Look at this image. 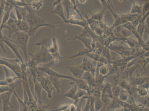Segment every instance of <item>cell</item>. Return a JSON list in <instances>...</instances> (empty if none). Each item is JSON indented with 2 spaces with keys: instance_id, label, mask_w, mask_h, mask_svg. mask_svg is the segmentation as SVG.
I'll return each instance as SVG.
<instances>
[{
  "instance_id": "7a4b0ae2",
  "label": "cell",
  "mask_w": 149,
  "mask_h": 111,
  "mask_svg": "<svg viewBox=\"0 0 149 111\" xmlns=\"http://www.w3.org/2000/svg\"><path fill=\"white\" fill-rule=\"evenodd\" d=\"M47 43V40L44 39L42 41L36 43V45L38 47L37 52L34 54L28 53L31 57V60L37 65L40 63L45 64L53 60L52 56L49 52Z\"/></svg>"
},
{
  "instance_id": "4316f807",
  "label": "cell",
  "mask_w": 149,
  "mask_h": 111,
  "mask_svg": "<svg viewBox=\"0 0 149 111\" xmlns=\"http://www.w3.org/2000/svg\"><path fill=\"white\" fill-rule=\"evenodd\" d=\"M136 90L139 96L144 97L148 96V89L144 88L139 86L136 87Z\"/></svg>"
},
{
  "instance_id": "30bf717a",
  "label": "cell",
  "mask_w": 149,
  "mask_h": 111,
  "mask_svg": "<svg viewBox=\"0 0 149 111\" xmlns=\"http://www.w3.org/2000/svg\"><path fill=\"white\" fill-rule=\"evenodd\" d=\"M2 40H3L4 43H6L7 45L10 47L11 50L13 51L15 55H16L17 59H18L22 63H24L25 62H24L21 55H20L19 51V48L17 45L11 40L10 39H9L8 37H5V36H3Z\"/></svg>"
},
{
  "instance_id": "484cf974",
  "label": "cell",
  "mask_w": 149,
  "mask_h": 111,
  "mask_svg": "<svg viewBox=\"0 0 149 111\" xmlns=\"http://www.w3.org/2000/svg\"><path fill=\"white\" fill-rule=\"evenodd\" d=\"M110 51V50L108 48V47H105L104 46L101 55L102 56L105 58L108 61L109 63V65L113 60V58L111 55Z\"/></svg>"
},
{
  "instance_id": "f546056e",
  "label": "cell",
  "mask_w": 149,
  "mask_h": 111,
  "mask_svg": "<svg viewBox=\"0 0 149 111\" xmlns=\"http://www.w3.org/2000/svg\"><path fill=\"white\" fill-rule=\"evenodd\" d=\"M91 52H94V50L88 49L87 48L83 49L78 51V53L70 57L69 59H72V58L82 56H85L88 53Z\"/></svg>"
},
{
  "instance_id": "8992f818",
  "label": "cell",
  "mask_w": 149,
  "mask_h": 111,
  "mask_svg": "<svg viewBox=\"0 0 149 111\" xmlns=\"http://www.w3.org/2000/svg\"><path fill=\"white\" fill-rule=\"evenodd\" d=\"M52 44L48 46L49 52L52 56L53 60L55 64L59 63L63 60L64 57L61 56L59 52V44L56 38L55 37L52 38Z\"/></svg>"
},
{
  "instance_id": "60d3db41",
  "label": "cell",
  "mask_w": 149,
  "mask_h": 111,
  "mask_svg": "<svg viewBox=\"0 0 149 111\" xmlns=\"http://www.w3.org/2000/svg\"><path fill=\"white\" fill-rule=\"evenodd\" d=\"M0 103H1V94H0Z\"/></svg>"
},
{
  "instance_id": "d6986e66",
  "label": "cell",
  "mask_w": 149,
  "mask_h": 111,
  "mask_svg": "<svg viewBox=\"0 0 149 111\" xmlns=\"http://www.w3.org/2000/svg\"><path fill=\"white\" fill-rule=\"evenodd\" d=\"M16 24L18 27L19 31L21 32H25L29 34L30 30V27L26 21L24 20L18 21L15 20Z\"/></svg>"
},
{
  "instance_id": "3957f363",
  "label": "cell",
  "mask_w": 149,
  "mask_h": 111,
  "mask_svg": "<svg viewBox=\"0 0 149 111\" xmlns=\"http://www.w3.org/2000/svg\"><path fill=\"white\" fill-rule=\"evenodd\" d=\"M15 33L17 35L16 40H12L11 39L10 40L17 45L19 48L22 50L25 57V62H27L29 59L27 49L30 36L28 33L20 31H17Z\"/></svg>"
},
{
  "instance_id": "7bdbcfd3",
  "label": "cell",
  "mask_w": 149,
  "mask_h": 111,
  "mask_svg": "<svg viewBox=\"0 0 149 111\" xmlns=\"http://www.w3.org/2000/svg\"></svg>"
},
{
  "instance_id": "74e56055",
  "label": "cell",
  "mask_w": 149,
  "mask_h": 111,
  "mask_svg": "<svg viewBox=\"0 0 149 111\" xmlns=\"http://www.w3.org/2000/svg\"><path fill=\"white\" fill-rule=\"evenodd\" d=\"M86 104L82 111H90L91 108V101L90 96L87 97L86 98Z\"/></svg>"
},
{
  "instance_id": "6da1fadb",
  "label": "cell",
  "mask_w": 149,
  "mask_h": 111,
  "mask_svg": "<svg viewBox=\"0 0 149 111\" xmlns=\"http://www.w3.org/2000/svg\"><path fill=\"white\" fill-rule=\"evenodd\" d=\"M26 21L30 27L29 35L30 37L34 36L38 30L42 27L55 28L58 27L61 22L48 24L45 19L40 17L35 13L29 6H26Z\"/></svg>"
},
{
  "instance_id": "836d02e7",
  "label": "cell",
  "mask_w": 149,
  "mask_h": 111,
  "mask_svg": "<svg viewBox=\"0 0 149 111\" xmlns=\"http://www.w3.org/2000/svg\"><path fill=\"white\" fill-rule=\"evenodd\" d=\"M146 25L144 23H139V25L136 27V31L141 37L143 38V33H144Z\"/></svg>"
},
{
  "instance_id": "e575fe53",
  "label": "cell",
  "mask_w": 149,
  "mask_h": 111,
  "mask_svg": "<svg viewBox=\"0 0 149 111\" xmlns=\"http://www.w3.org/2000/svg\"><path fill=\"white\" fill-rule=\"evenodd\" d=\"M122 88L118 85L112 87V91L113 96L118 98Z\"/></svg>"
},
{
  "instance_id": "d590c367",
  "label": "cell",
  "mask_w": 149,
  "mask_h": 111,
  "mask_svg": "<svg viewBox=\"0 0 149 111\" xmlns=\"http://www.w3.org/2000/svg\"><path fill=\"white\" fill-rule=\"evenodd\" d=\"M121 26L123 28L128 30V31H130L132 33L134 31L136 30V27L134 26L132 24H131V23L130 22H127L125 23Z\"/></svg>"
},
{
  "instance_id": "cb8c5ba5",
  "label": "cell",
  "mask_w": 149,
  "mask_h": 111,
  "mask_svg": "<svg viewBox=\"0 0 149 111\" xmlns=\"http://www.w3.org/2000/svg\"><path fill=\"white\" fill-rule=\"evenodd\" d=\"M47 76L52 85H53L56 92L58 93L60 92V88L62 86L60 78L48 75H47Z\"/></svg>"
},
{
  "instance_id": "ffe728a7",
  "label": "cell",
  "mask_w": 149,
  "mask_h": 111,
  "mask_svg": "<svg viewBox=\"0 0 149 111\" xmlns=\"http://www.w3.org/2000/svg\"><path fill=\"white\" fill-rule=\"evenodd\" d=\"M120 40L127 43L129 47L131 49L135 48L139 45V43L137 41L136 39L133 37V36H131L130 37L127 38H124L120 39Z\"/></svg>"
},
{
  "instance_id": "f1b7e54d",
  "label": "cell",
  "mask_w": 149,
  "mask_h": 111,
  "mask_svg": "<svg viewBox=\"0 0 149 111\" xmlns=\"http://www.w3.org/2000/svg\"><path fill=\"white\" fill-rule=\"evenodd\" d=\"M88 95H89L87 92L86 91L78 89L74 100V102H78L80 99Z\"/></svg>"
},
{
  "instance_id": "83f0119b",
  "label": "cell",
  "mask_w": 149,
  "mask_h": 111,
  "mask_svg": "<svg viewBox=\"0 0 149 111\" xmlns=\"http://www.w3.org/2000/svg\"><path fill=\"white\" fill-rule=\"evenodd\" d=\"M129 96V93H128V92L122 89L118 98L123 102H127Z\"/></svg>"
},
{
  "instance_id": "ac0fdd59",
  "label": "cell",
  "mask_w": 149,
  "mask_h": 111,
  "mask_svg": "<svg viewBox=\"0 0 149 111\" xmlns=\"http://www.w3.org/2000/svg\"><path fill=\"white\" fill-rule=\"evenodd\" d=\"M76 39H79V40L82 42L84 44L86 48L89 49H93L91 46L92 40H93L92 38L85 37V36H76L75 37L72 38H69L68 40H72Z\"/></svg>"
},
{
  "instance_id": "9a60e30c",
  "label": "cell",
  "mask_w": 149,
  "mask_h": 111,
  "mask_svg": "<svg viewBox=\"0 0 149 111\" xmlns=\"http://www.w3.org/2000/svg\"><path fill=\"white\" fill-rule=\"evenodd\" d=\"M91 60L95 61L97 62H100L103 64L108 65L109 63L105 58L101 56L97 55L93 52L88 53L85 55Z\"/></svg>"
},
{
  "instance_id": "d4e9b609",
  "label": "cell",
  "mask_w": 149,
  "mask_h": 111,
  "mask_svg": "<svg viewBox=\"0 0 149 111\" xmlns=\"http://www.w3.org/2000/svg\"><path fill=\"white\" fill-rule=\"evenodd\" d=\"M130 1L132 4L130 13L133 14L141 15L142 11V6L133 1L130 0Z\"/></svg>"
},
{
  "instance_id": "f35d334b",
  "label": "cell",
  "mask_w": 149,
  "mask_h": 111,
  "mask_svg": "<svg viewBox=\"0 0 149 111\" xmlns=\"http://www.w3.org/2000/svg\"><path fill=\"white\" fill-rule=\"evenodd\" d=\"M13 94H14L15 96H16V97H17V101H18L19 104V111H24V109H23V105H24V101L22 100L21 99H20L19 96L17 95L15 90L13 91Z\"/></svg>"
},
{
  "instance_id": "ab89813d",
  "label": "cell",
  "mask_w": 149,
  "mask_h": 111,
  "mask_svg": "<svg viewBox=\"0 0 149 111\" xmlns=\"http://www.w3.org/2000/svg\"><path fill=\"white\" fill-rule=\"evenodd\" d=\"M79 2L80 3L81 5H83V4L85 3L86 2V1H79Z\"/></svg>"
},
{
  "instance_id": "2e32d148",
  "label": "cell",
  "mask_w": 149,
  "mask_h": 111,
  "mask_svg": "<svg viewBox=\"0 0 149 111\" xmlns=\"http://www.w3.org/2000/svg\"><path fill=\"white\" fill-rule=\"evenodd\" d=\"M102 96L107 97L112 99L114 97L112 93V85L109 82L104 84L103 89L101 92V97Z\"/></svg>"
},
{
  "instance_id": "603a6c76",
  "label": "cell",
  "mask_w": 149,
  "mask_h": 111,
  "mask_svg": "<svg viewBox=\"0 0 149 111\" xmlns=\"http://www.w3.org/2000/svg\"><path fill=\"white\" fill-rule=\"evenodd\" d=\"M66 24H69L71 25H77L83 28H85L88 26L87 21L85 19H68Z\"/></svg>"
},
{
  "instance_id": "d6a6232c",
  "label": "cell",
  "mask_w": 149,
  "mask_h": 111,
  "mask_svg": "<svg viewBox=\"0 0 149 111\" xmlns=\"http://www.w3.org/2000/svg\"><path fill=\"white\" fill-rule=\"evenodd\" d=\"M29 5H31L35 10H39L43 6L42 1H32Z\"/></svg>"
},
{
  "instance_id": "1f68e13d",
  "label": "cell",
  "mask_w": 149,
  "mask_h": 111,
  "mask_svg": "<svg viewBox=\"0 0 149 111\" xmlns=\"http://www.w3.org/2000/svg\"><path fill=\"white\" fill-rule=\"evenodd\" d=\"M109 67L108 65L104 64L100 67L99 70V74L106 77L109 73Z\"/></svg>"
},
{
  "instance_id": "4dcf8cb0",
  "label": "cell",
  "mask_w": 149,
  "mask_h": 111,
  "mask_svg": "<svg viewBox=\"0 0 149 111\" xmlns=\"http://www.w3.org/2000/svg\"><path fill=\"white\" fill-rule=\"evenodd\" d=\"M104 108L101 98H95L94 102V111H100Z\"/></svg>"
},
{
  "instance_id": "ba28073f",
  "label": "cell",
  "mask_w": 149,
  "mask_h": 111,
  "mask_svg": "<svg viewBox=\"0 0 149 111\" xmlns=\"http://www.w3.org/2000/svg\"><path fill=\"white\" fill-rule=\"evenodd\" d=\"M13 94V92L9 91L1 94V104H2V111H8L9 110L10 107L13 109L14 108V107L10 103V98Z\"/></svg>"
},
{
  "instance_id": "e0dca14e",
  "label": "cell",
  "mask_w": 149,
  "mask_h": 111,
  "mask_svg": "<svg viewBox=\"0 0 149 111\" xmlns=\"http://www.w3.org/2000/svg\"><path fill=\"white\" fill-rule=\"evenodd\" d=\"M71 84H76L78 88L87 92L89 96L91 95V93L89 86L86 82L82 79H77L75 82L71 83Z\"/></svg>"
},
{
  "instance_id": "7402d4cb",
  "label": "cell",
  "mask_w": 149,
  "mask_h": 111,
  "mask_svg": "<svg viewBox=\"0 0 149 111\" xmlns=\"http://www.w3.org/2000/svg\"><path fill=\"white\" fill-rule=\"evenodd\" d=\"M78 89V87L77 85L74 84L71 88H70V90L63 94V96L74 101Z\"/></svg>"
},
{
  "instance_id": "277c9868",
  "label": "cell",
  "mask_w": 149,
  "mask_h": 111,
  "mask_svg": "<svg viewBox=\"0 0 149 111\" xmlns=\"http://www.w3.org/2000/svg\"><path fill=\"white\" fill-rule=\"evenodd\" d=\"M51 66L49 63H45L43 65L40 66H38V68L39 70L42 71L43 72L45 73L47 75L49 76L56 77L59 78H64L70 80L72 81L73 82H75L77 80V78L73 77L72 76L65 75V74H60L57 72L55 70L50 68Z\"/></svg>"
},
{
  "instance_id": "8d00e7d4",
  "label": "cell",
  "mask_w": 149,
  "mask_h": 111,
  "mask_svg": "<svg viewBox=\"0 0 149 111\" xmlns=\"http://www.w3.org/2000/svg\"><path fill=\"white\" fill-rule=\"evenodd\" d=\"M149 1H146L142 6V9L141 15H144L148 12L149 11Z\"/></svg>"
},
{
  "instance_id": "44dd1931",
  "label": "cell",
  "mask_w": 149,
  "mask_h": 111,
  "mask_svg": "<svg viewBox=\"0 0 149 111\" xmlns=\"http://www.w3.org/2000/svg\"><path fill=\"white\" fill-rule=\"evenodd\" d=\"M110 50L113 51H130L131 50V49L129 47L127 46L124 45L123 44L120 43L119 44H114V43H112L108 47Z\"/></svg>"
},
{
  "instance_id": "8fae6325",
  "label": "cell",
  "mask_w": 149,
  "mask_h": 111,
  "mask_svg": "<svg viewBox=\"0 0 149 111\" xmlns=\"http://www.w3.org/2000/svg\"><path fill=\"white\" fill-rule=\"evenodd\" d=\"M3 28H6L8 31V38L10 39L13 33H15L17 31H19L16 24L15 20L13 18L10 17L7 22L2 27Z\"/></svg>"
},
{
  "instance_id": "b9f144b4",
  "label": "cell",
  "mask_w": 149,
  "mask_h": 111,
  "mask_svg": "<svg viewBox=\"0 0 149 111\" xmlns=\"http://www.w3.org/2000/svg\"><path fill=\"white\" fill-rule=\"evenodd\" d=\"M146 111H148V110H146Z\"/></svg>"
},
{
  "instance_id": "52a82bcc",
  "label": "cell",
  "mask_w": 149,
  "mask_h": 111,
  "mask_svg": "<svg viewBox=\"0 0 149 111\" xmlns=\"http://www.w3.org/2000/svg\"><path fill=\"white\" fill-rule=\"evenodd\" d=\"M97 63L95 61L85 58H83L81 65L84 71H89L95 78Z\"/></svg>"
},
{
  "instance_id": "9c48e42d",
  "label": "cell",
  "mask_w": 149,
  "mask_h": 111,
  "mask_svg": "<svg viewBox=\"0 0 149 111\" xmlns=\"http://www.w3.org/2000/svg\"><path fill=\"white\" fill-rule=\"evenodd\" d=\"M61 1H57L54 3V6H55V7L51 12V13L59 16L63 20V22L66 24L68 19L65 17L64 9Z\"/></svg>"
},
{
  "instance_id": "5bb4252c",
  "label": "cell",
  "mask_w": 149,
  "mask_h": 111,
  "mask_svg": "<svg viewBox=\"0 0 149 111\" xmlns=\"http://www.w3.org/2000/svg\"><path fill=\"white\" fill-rule=\"evenodd\" d=\"M149 81V77H132L130 78L129 81L132 86H138Z\"/></svg>"
},
{
  "instance_id": "7c38bea8",
  "label": "cell",
  "mask_w": 149,
  "mask_h": 111,
  "mask_svg": "<svg viewBox=\"0 0 149 111\" xmlns=\"http://www.w3.org/2000/svg\"><path fill=\"white\" fill-rule=\"evenodd\" d=\"M66 68L72 74V76L77 79H81L84 71L81 65L74 66H68Z\"/></svg>"
},
{
  "instance_id": "5b68a950",
  "label": "cell",
  "mask_w": 149,
  "mask_h": 111,
  "mask_svg": "<svg viewBox=\"0 0 149 111\" xmlns=\"http://www.w3.org/2000/svg\"><path fill=\"white\" fill-rule=\"evenodd\" d=\"M36 80L40 84L42 88L47 93V97L49 99H52V93L56 91L53 85L49 79L47 75L45 76L44 73L36 77Z\"/></svg>"
},
{
  "instance_id": "4fadbf2b",
  "label": "cell",
  "mask_w": 149,
  "mask_h": 111,
  "mask_svg": "<svg viewBox=\"0 0 149 111\" xmlns=\"http://www.w3.org/2000/svg\"><path fill=\"white\" fill-rule=\"evenodd\" d=\"M82 6L90 13L91 15V17H90L91 19L95 20V21L100 22H103L104 14H105L106 11L107 10L106 8H103L102 10L98 12L93 13L91 11L86 8L84 5H82Z\"/></svg>"
}]
</instances>
